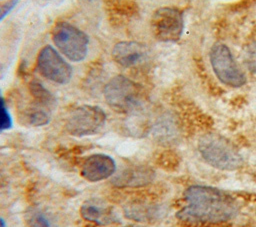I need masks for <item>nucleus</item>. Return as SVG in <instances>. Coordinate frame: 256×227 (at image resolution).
<instances>
[{
	"label": "nucleus",
	"mask_w": 256,
	"mask_h": 227,
	"mask_svg": "<svg viewBox=\"0 0 256 227\" xmlns=\"http://www.w3.org/2000/svg\"><path fill=\"white\" fill-rule=\"evenodd\" d=\"M188 205L182 208L177 217L193 223H219L228 221L237 214L233 199L223 191L207 186H191L184 192Z\"/></svg>",
	"instance_id": "nucleus-1"
},
{
	"label": "nucleus",
	"mask_w": 256,
	"mask_h": 227,
	"mask_svg": "<svg viewBox=\"0 0 256 227\" xmlns=\"http://www.w3.org/2000/svg\"><path fill=\"white\" fill-rule=\"evenodd\" d=\"M198 149L203 159L217 169L232 171L242 164V157L238 150L220 135L202 136L198 142Z\"/></svg>",
	"instance_id": "nucleus-2"
},
{
	"label": "nucleus",
	"mask_w": 256,
	"mask_h": 227,
	"mask_svg": "<svg viewBox=\"0 0 256 227\" xmlns=\"http://www.w3.org/2000/svg\"><path fill=\"white\" fill-rule=\"evenodd\" d=\"M52 40L58 50L73 62L82 61L87 55L88 36L70 23H57L52 30Z\"/></svg>",
	"instance_id": "nucleus-3"
},
{
	"label": "nucleus",
	"mask_w": 256,
	"mask_h": 227,
	"mask_svg": "<svg viewBox=\"0 0 256 227\" xmlns=\"http://www.w3.org/2000/svg\"><path fill=\"white\" fill-rule=\"evenodd\" d=\"M209 60L219 81L227 86L238 88L246 83V76L234 60L230 49L223 43H215L210 50Z\"/></svg>",
	"instance_id": "nucleus-4"
},
{
	"label": "nucleus",
	"mask_w": 256,
	"mask_h": 227,
	"mask_svg": "<svg viewBox=\"0 0 256 227\" xmlns=\"http://www.w3.org/2000/svg\"><path fill=\"white\" fill-rule=\"evenodd\" d=\"M104 97L108 105L118 112H129L140 103V89L125 76L113 77L104 87Z\"/></svg>",
	"instance_id": "nucleus-5"
},
{
	"label": "nucleus",
	"mask_w": 256,
	"mask_h": 227,
	"mask_svg": "<svg viewBox=\"0 0 256 227\" xmlns=\"http://www.w3.org/2000/svg\"><path fill=\"white\" fill-rule=\"evenodd\" d=\"M106 121L105 112L98 106L82 105L68 116L65 129L73 136L81 137L98 132Z\"/></svg>",
	"instance_id": "nucleus-6"
},
{
	"label": "nucleus",
	"mask_w": 256,
	"mask_h": 227,
	"mask_svg": "<svg viewBox=\"0 0 256 227\" xmlns=\"http://www.w3.org/2000/svg\"><path fill=\"white\" fill-rule=\"evenodd\" d=\"M150 23L154 37L163 42L178 41L184 27L182 13L174 7L158 8L154 11Z\"/></svg>",
	"instance_id": "nucleus-7"
},
{
	"label": "nucleus",
	"mask_w": 256,
	"mask_h": 227,
	"mask_svg": "<svg viewBox=\"0 0 256 227\" xmlns=\"http://www.w3.org/2000/svg\"><path fill=\"white\" fill-rule=\"evenodd\" d=\"M39 73L50 81L66 84L72 77L71 66L50 45L44 46L37 56Z\"/></svg>",
	"instance_id": "nucleus-8"
},
{
	"label": "nucleus",
	"mask_w": 256,
	"mask_h": 227,
	"mask_svg": "<svg viewBox=\"0 0 256 227\" xmlns=\"http://www.w3.org/2000/svg\"><path fill=\"white\" fill-rule=\"evenodd\" d=\"M114 159L106 154H93L87 157L82 165L81 174L90 182H99L115 173Z\"/></svg>",
	"instance_id": "nucleus-9"
},
{
	"label": "nucleus",
	"mask_w": 256,
	"mask_h": 227,
	"mask_svg": "<svg viewBox=\"0 0 256 227\" xmlns=\"http://www.w3.org/2000/svg\"><path fill=\"white\" fill-rule=\"evenodd\" d=\"M145 55L144 47L134 41H121L112 49V58L123 67L137 64Z\"/></svg>",
	"instance_id": "nucleus-10"
},
{
	"label": "nucleus",
	"mask_w": 256,
	"mask_h": 227,
	"mask_svg": "<svg viewBox=\"0 0 256 227\" xmlns=\"http://www.w3.org/2000/svg\"><path fill=\"white\" fill-rule=\"evenodd\" d=\"M107 16L115 25L128 23L138 14V6L133 0H104Z\"/></svg>",
	"instance_id": "nucleus-11"
},
{
	"label": "nucleus",
	"mask_w": 256,
	"mask_h": 227,
	"mask_svg": "<svg viewBox=\"0 0 256 227\" xmlns=\"http://www.w3.org/2000/svg\"><path fill=\"white\" fill-rule=\"evenodd\" d=\"M154 178V172L148 167H130L120 172L114 179L118 187H139L148 184Z\"/></svg>",
	"instance_id": "nucleus-12"
},
{
	"label": "nucleus",
	"mask_w": 256,
	"mask_h": 227,
	"mask_svg": "<svg viewBox=\"0 0 256 227\" xmlns=\"http://www.w3.org/2000/svg\"><path fill=\"white\" fill-rule=\"evenodd\" d=\"M80 214L83 219L99 225H107L115 221L111 210L104 204L96 202L95 200L83 203L80 208Z\"/></svg>",
	"instance_id": "nucleus-13"
},
{
	"label": "nucleus",
	"mask_w": 256,
	"mask_h": 227,
	"mask_svg": "<svg viewBox=\"0 0 256 227\" xmlns=\"http://www.w3.org/2000/svg\"><path fill=\"white\" fill-rule=\"evenodd\" d=\"M29 91L33 98L40 104L49 106L53 104L54 97L49 90H47L40 82L38 81H31L29 84Z\"/></svg>",
	"instance_id": "nucleus-14"
},
{
	"label": "nucleus",
	"mask_w": 256,
	"mask_h": 227,
	"mask_svg": "<svg viewBox=\"0 0 256 227\" xmlns=\"http://www.w3.org/2000/svg\"><path fill=\"white\" fill-rule=\"evenodd\" d=\"M26 223L28 227H52L46 216L38 210H31L26 213Z\"/></svg>",
	"instance_id": "nucleus-15"
},
{
	"label": "nucleus",
	"mask_w": 256,
	"mask_h": 227,
	"mask_svg": "<svg viewBox=\"0 0 256 227\" xmlns=\"http://www.w3.org/2000/svg\"><path fill=\"white\" fill-rule=\"evenodd\" d=\"M27 120L32 126H43L49 122V115L41 108H31L27 113Z\"/></svg>",
	"instance_id": "nucleus-16"
},
{
	"label": "nucleus",
	"mask_w": 256,
	"mask_h": 227,
	"mask_svg": "<svg viewBox=\"0 0 256 227\" xmlns=\"http://www.w3.org/2000/svg\"><path fill=\"white\" fill-rule=\"evenodd\" d=\"M12 127V119L6 108L4 98L0 94V132Z\"/></svg>",
	"instance_id": "nucleus-17"
},
{
	"label": "nucleus",
	"mask_w": 256,
	"mask_h": 227,
	"mask_svg": "<svg viewBox=\"0 0 256 227\" xmlns=\"http://www.w3.org/2000/svg\"><path fill=\"white\" fill-rule=\"evenodd\" d=\"M246 63L250 72L256 75V42L251 44L247 50Z\"/></svg>",
	"instance_id": "nucleus-18"
},
{
	"label": "nucleus",
	"mask_w": 256,
	"mask_h": 227,
	"mask_svg": "<svg viewBox=\"0 0 256 227\" xmlns=\"http://www.w3.org/2000/svg\"><path fill=\"white\" fill-rule=\"evenodd\" d=\"M19 0H8L7 2L0 5V21H2L3 18H5L16 6Z\"/></svg>",
	"instance_id": "nucleus-19"
},
{
	"label": "nucleus",
	"mask_w": 256,
	"mask_h": 227,
	"mask_svg": "<svg viewBox=\"0 0 256 227\" xmlns=\"http://www.w3.org/2000/svg\"><path fill=\"white\" fill-rule=\"evenodd\" d=\"M0 227H6V222L2 218H0Z\"/></svg>",
	"instance_id": "nucleus-20"
}]
</instances>
